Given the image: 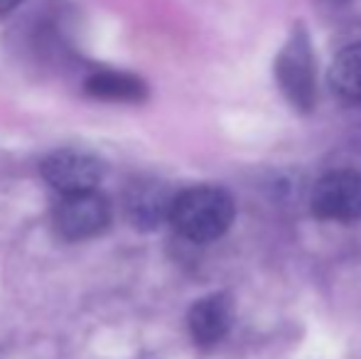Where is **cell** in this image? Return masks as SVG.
<instances>
[{"label": "cell", "mask_w": 361, "mask_h": 359, "mask_svg": "<svg viewBox=\"0 0 361 359\" xmlns=\"http://www.w3.org/2000/svg\"><path fill=\"white\" fill-rule=\"evenodd\" d=\"M84 89L94 99L114 101V104H138V101H145L147 96V87L143 79L128 72H114V69L91 74L86 79Z\"/></svg>", "instance_id": "ba28073f"}, {"label": "cell", "mask_w": 361, "mask_h": 359, "mask_svg": "<svg viewBox=\"0 0 361 359\" xmlns=\"http://www.w3.org/2000/svg\"><path fill=\"white\" fill-rule=\"evenodd\" d=\"M42 178L62 195L96 190L104 178V163L81 148H59L42 160Z\"/></svg>", "instance_id": "277c9868"}, {"label": "cell", "mask_w": 361, "mask_h": 359, "mask_svg": "<svg viewBox=\"0 0 361 359\" xmlns=\"http://www.w3.org/2000/svg\"><path fill=\"white\" fill-rule=\"evenodd\" d=\"M312 212L319 219L354 221L361 217V175L334 170L317 180L312 190Z\"/></svg>", "instance_id": "5b68a950"}, {"label": "cell", "mask_w": 361, "mask_h": 359, "mask_svg": "<svg viewBox=\"0 0 361 359\" xmlns=\"http://www.w3.org/2000/svg\"><path fill=\"white\" fill-rule=\"evenodd\" d=\"M276 79L295 109L310 111L314 106L317 101V64H314L310 35L302 25H295L288 42L278 54Z\"/></svg>", "instance_id": "7a4b0ae2"}, {"label": "cell", "mask_w": 361, "mask_h": 359, "mask_svg": "<svg viewBox=\"0 0 361 359\" xmlns=\"http://www.w3.org/2000/svg\"><path fill=\"white\" fill-rule=\"evenodd\" d=\"M233 322V303L224 293H214L192 305L190 315H187V327L190 335L195 337L197 345L212 347L219 340H224Z\"/></svg>", "instance_id": "52a82bcc"}, {"label": "cell", "mask_w": 361, "mask_h": 359, "mask_svg": "<svg viewBox=\"0 0 361 359\" xmlns=\"http://www.w3.org/2000/svg\"><path fill=\"white\" fill-rule=\"evenodd\" d=\"M329 84L342 99L361 101V42L337 54L329 69Z\"/></svg>", "instance_id": "9c48e42d"}, {"label": "cell", "mask_w": 361, "mask_h": 359, "mask_svg": "<svg viewBox=\"0 0 361 359\" xmlns=\"http://www.w3.org/2000/svg\"><path fill=\"white\" fill-rule=\"evenodd\" d=\"M54 229L67 241H84L101 234L111 224V205L101 192H72L54 207Z\"/></svg>", "instance_id": "3957f363"}, {"label": "cell", "mask_w": 361, "mask_h": 359, "mask_svg": "<svg viewBox=\"0 0 361 359\" xmlns=\"http://www.w3.org/2000/svg\"><path fill=\"white\" fill-rule=\"evenodd\" d=\"M172 192L157 180H138L126 190V217L135 229H155L170 217Z\"/></svg>", "instance_id": "8992f818"}, {"label": "cell", "mask_w": 361, "mask_h": 359, "mask_svg": "<svg viewBox=\"0 0 361 359\" xmlns=\"http://www.w3.org/2000/svg\"><path fill=\"white\" fill-rule=\"evenodd\" d=\"M170 224L187 241L207 244L214 241L233 221V200L226 190L197 185L177 192L170 205Z\"/></svg>", "instance_id": "6da1fadb"}, {"label": "cell", "mask_w": 361, "mask_h": 359, "mask_svg": "<svg viewBox=\"0 0 361 359\" xmlns=\"http://www.w3.org/2000/svg\"><path fill=\"white\" fill-rule=\"evenodd\" d=\"M332 3H347V0H332Z\"/></svg>", "instance_id": "8fae6325"}, {"label": "cell", "mask_w": 361, "mask_h": 359, "mask_svg": "<svg viewBox=\"0 0 361 359\" xmlns=\"http://www.w3.org/2000/svg\"><path fill=\"white\" fill-rule=\"evenodd\" d=\"M23 3V0H0V15H8V13H13L18 5Z\"/></svg>", "instance_id": "30bf717a"}]
</instances>
